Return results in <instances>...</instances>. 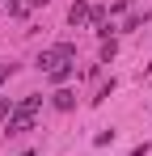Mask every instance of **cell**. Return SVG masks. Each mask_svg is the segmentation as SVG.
<instances>
[{"instance_id":"obj_5","label":"cell","mask_w":152,"mask_h":156,"mask_svg":"<svg viewBox=\"0 0 152 156\" xmlns=\"http://www.w3.org/2000/svg\"><path fill=\"white\" fill-rule=\"evenodd\" d=\"M9 76H13V63H0V84H4Z\"/></svg>"},{"instance_id":"obj_1","label":"cell","mask_w":152,"mask_h":156,"mask_svg":"<svg viewBox=\"0 0 152 156\" xmlns=\"http://www.w3.org/2000/svg\"><path fill=\"white\" fill-rule=\"evenodd\" d=\"M38 105H42V97H38V93H34V97H25L21 105H13V118H9V135H21V131H30L34 114H38Z\"/></svg>"},{"instance_id":"obj_3","label":"cell","mask_w":152,"mask_h":156,"mask_svg":"<svg viewBox=\"0 0 152 156\" xmlns=\"http://www.w3.org/2000/svg\"><path fill=\"white\" fill-rule=\"evenodd\" d=\"M72 101H76V93H68V89L55 93V110H72Z\"/></svg>"},{"instance_id":"obj_4","label":"cell","mask_w":152,"mask_h":156,"mask_svg":"<svg viewBox=\"0 0 152 156\" xmlns=\"http://www.w3.org/2000/svg\"><path fill=\"white\" fill-rule=\"evenodd\" d=\"M68 76H72V63H59V68H51V80H55V84H63Z\"/></svg>"},{"instance_id":"obj_6","label":"cell","mask_w":152,"mask_h":156,"mask_svg":"<svg viewBox=\"0 0 152 156\" xmlns=\"http://www.w3.org/2000/svg\"><path fill=\"white\" fill-rule=\"evenodd\" d=\"M25 4H47V0H25Z\"/></svg>"},{"instance_id":"obj_2","label":"cell","mask_w":152,"mask_h":156,"mask_svg":"<svg viewBox=\"0 0 152 156\" xmlns=\"http://www.w3.org/2000/svg\"><path fill=\"white\" fill-rule=\"evenodd\" d=\"M89 17H93V9H89V4H85V0H76L72 9H68V21H72V26H85V21H89Z\"/></svg>"}]
</instances>
